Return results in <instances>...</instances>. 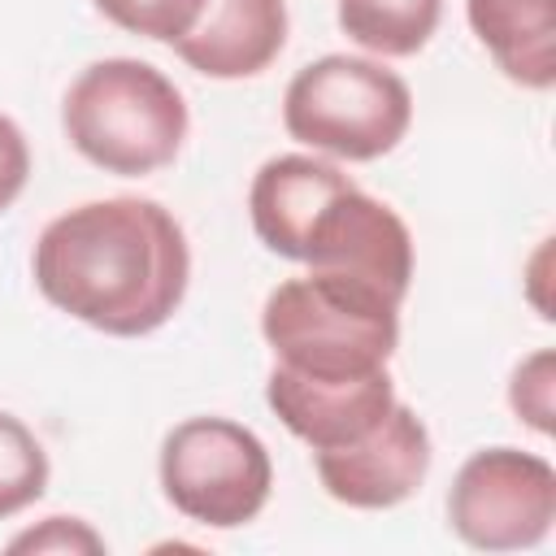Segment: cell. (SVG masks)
Listing matches in <instances>:
<instances>
[{"instance_id": "obj_6", "label": "cell", "mask_w": 556, "mask_h": 556, "mask_svg": "<svg viewBox=\"0 0 556 556\" xmlns=\"http://www.w3.org/2000/svg\"><path fill=\"white\" fill-rule=\"evenodd\" d=\"M556 521V469L539 452L482 447L473 452L447 491V526L478 552H526L552 534Z\"/></svg>"}, {"instance_id": "obj_7", "label": "cell", "mask_w": 556, "mask_h": 556, "mask_svg": "<svg viewBox=\"0 0 556 556\" xmlns=\"http://www.w3.org/2000/svg\"><path fill=\"white\" fill-rule=\"evenodd\" d=\"M295 265L365 278L404 304L417 269V248L404 217L387 200L352 182L313 217Z\"/></svg>"}, {"instance_id": "obj_9", "label": "cell", "mask_w": 556, "mask_h": 556, "mask_svg": "<svg viewBox=\"0 0 556 556\" xmlns=\"http://www.w3.org/2000/svg\"><path fill=\"white\" fill-rule=\"evenodd\" d=\"M269 413L313 452L348 447L369 434L395 404L391 369H374L361 378H308L274 365L265 378Z\"/></svg>"}, {"instance_id": "obj_15", "label": "cell", "mask_w": 556, "mask_h": 556, "mask_svg": "<svg viewBox=\"0 0 556 556\" xmlns=\"http://www.w3.org/2000/svg\"><path fill=\"white\" fill-rule=\"evenodd\" d=\"M104 22L152 43H178L195 30L208 0H91Z\"/></svg>"}, {"instance_id": "obj_1", "label": "cell", "mask_w": 556, "mask_h": 556, "mask_svg": "<svg viewBox=\"0 0 556 556\" xmlns=\"http://www.w3.org/2000/svg\"><path fill=\"white\" fill-rule=\"evenodd\" d=\"M30 278L65 317L113 339H139L182 308L191 248L161 200L104 195L56 213L39 230Z\"/></svg>"}, {"instance_id": "obj_5", "label": "cell", "mask_w": 556, "mask_h": 556, "mask_svg": "<svg viewBox=\"0 0 556 556\" xmlns=\"http://www.w3.org/2000/svg\"><path fill=\"white\" fill-rule=\"evenodd\" d=\"M161 495L195 526L239 530L274 491V460L256 430L230 417H187L161 439Z\"/></svg>"}, {"instance_id": "obj_14", "label": "cell", "mask_w": 556, "mask_h": 556, "mask_svg": "<svg viewBox=\"0 0 556 556\" xmlns=\"http://www.w3.org/2000/svg\"><path fill=\"white\" fill-rule=\"evenodd\" d=\"M48 478H52V460L39 434L22 417L0 408V521L39 504L48 491Z\"/></svg>"}, {"instance_id": "obj_12", "label": "cell", "mask_w": 556, "mask_h": 556, "mask_svg": "<svg viewBox=\"0 0 556 556\" xmlns=\"http://www.w3.org/2000/svg\"><path fill=\"white\" fill-rule=\"evenodd\" d=\"M465 17L508 83L556 87V0H465Z\"/></svg>"}, {"instance_id": "obj_11", "label": "cell", "mask_w": 556, "mask_h": 556, "mask_svg": "<svg viewBox=\"0 0 556 556\" xmlns=\"http://www.w3.org/2000/svg\"><path fill=\"white\" fill-rule=\"evenodd\" d=\"M356 178L343 174L334 161L317 156V152H282L269 156L248 187V217L256 239L282 256V261H300L304 235L313 226V217Z\"/></svg>"}, {"instance_id": "obj_13", "label": "cell", "mask_w": 556, "mask_h": 556, "mask_svg": "<svg viewBox=\"0 0 556 556\" xmlns=\"http://www.w3.org/2000/svg\"><path fill=\"white\" fill-rule=\"evenodd\" d=\"M443 17V0H339V30L378 61L417 56Z\"/></svg>"}, {"instance_id": "obj_3", "label": "cell", "mask_w": 556, "mask_h": 556, "mask_svg": "<svg viewBox=\"0 0 556 556\" xmlns=\"http://www.w3.org/2000/svg\"><path fill=\"white\" fill-rule=\"evenodd\" d=\"M70 148L117 178H143L178 161L191 113L165 70L139 56L91 61L61 100Z\"/></svg>"}, {"instance_id": "obj_16", "label": "cell", "mask_w": 556, "mask_h": 556, "mask_svg": "<svg viewBox=\"0 0 556 556\" xmlns=\"http://www.w3.org/2000/svg\"><path fill=\"white\" fill-rule=\"evenodd\" d=\"M508 408L517 413L521 426H530L534 434H552L556 430V352L539 348L526 361H517L513 378H508Z\"/></svg>"}, {"instance_id": "obj_18", "label": "cell", "mask_w": 556, "mask_h": 556, "mask_svg": "<svg viewBox=\"0 0 556 556\" xmlns=\"http://www.w3.org/2000/svg\"><path fill=\"white\" fill-rule=\"evenodd\" d=\"M30 178V143L22 135V126L0 113V213L17 204V195L26 191Z\"/></svg>"}, {"instance_id": "obj_2", "label": "cell", "mask_w": 556, "mask_h": 556, "mask_svg": "<svg viewBox=\"0 0 556 556\" xmlns=\"http://www.w3.org/2000/svg\"><path fill=\"white\" fill-rule=\"evenodd\" d=\"M261 334L282 369L308 378H361L387 369L395 356L400 300L365 278L308 269L265 295Z\"/></svg>"}, {"instance_id": "obj_4", "label": "cell", "mask_w": 556, "mask_h": 556, "mask_svg": "<svg viewBox=\"0 0 556 556\" xmlns=\"http://www.w3.org/2000/svg\"><path fill=\"white\" fill-rule=\"evenodd\" d=\"M408 126L413 91L378 56L326 52L282 91V130L334 161H378L400 148Z\"/></svg>"}, {"instance_id": "obj_8", "label": "cell", "mask_w": 556, "mask_h": 556, "mask_svg": "<svg viewBox=\"0 0 556 556\" xmlns=\"http://www.w3.org/2000/svg\"><path fill=\"white\" fill-rule=\"evenodd\" d=\"M430 460H434L430 430L400 400L356 443L313 452L321 491L334 504H348L361 513H387V508H400L404 500H413L430 473Z\"/></svg>"}, {"instance_id": "obj_17", "label": "cell", "mask_w": 556, "mask_h": 556, "mask_svg": "<svg viewBox=\"0 0 556 556\" xmlns=\"http://www.w3.org/2000/svg\"><path fill=\"white\" fill-rule=\"evenodd\" d=\"M9 552H70L74 556V552H109V543L91 521L56 513V517H43L39 526L13 534Z\"/></svg>"}, {"instance_id": "obj_10", "label": "cell", "mask_w": 556, "mask_h": 556, "mask_svg": "<svg viewBox=\"0 0 556 556\" xmlns=\"http://www.w3.org/2000/svg\"><path fill=\"white\" fill-rule=\"evenodd\" d=\"M287 0H208L195 30L174 43L178 61L204 78L239 83L265 74L287 48Z\"/></svg>"}]
</instances>
